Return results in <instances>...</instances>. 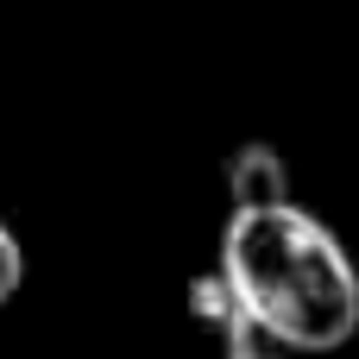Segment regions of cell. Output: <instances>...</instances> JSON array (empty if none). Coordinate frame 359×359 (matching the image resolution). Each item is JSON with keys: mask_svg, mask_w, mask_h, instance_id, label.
<instances>
[{"mask_svg": "<svg viewBox=\"0 0 359 359\" xmlns=\"http://www.w3.org/2000/svg\"><path fill=\"white\" fill-rule=\"evenodd\" d=\"M19 284H25V246H19V233L0 221V309L19 297Z\"/></svg>", "mask_w": 359, "mask_h": 359, "instance_id": "cell-4", "label": "cell"}, {"mask_svg": "<svg viewBox=\"0 0 359 359\" xmlns=\"http://www.w3.org/2000/svg\"><path fill=\"white\" fill-rule=\"evenodd\" d=\"M278 196H290V164H284V151L278 145H240L233 158H227V202L233 208H252V202H278Z\"/></svg>", "mask_w": 359, "mask_h": 359, "instance_id": "cell-3", "label": "cell"}, {"mask_svg": "<svg viewBox=\"0 0 359 359\" xmlns=\"http://www.w3.org/2000/svg\"><path fill=\"white\" fill-rule=\"evenodd\" d=\"M189 316L215 334V347H221V359H284V347L240 309V297L227 290V278L221 271H202V278H189Z\"/></svg>", "mask_w": 359, "mask_h": 359, "instance_id": "cell-2", "label": "cell"}, {"mask_svg": "<svg viewBox=\"0 0 359 359\" xmlns=\"http://www.w3.org/2000/svg\"><path fill=\"white\" fill-rule=\"evenodd\" d=\"M215 271L284 353H334L353 341L359 271L334 227L316 221L297 196L233 208Z\"/></svg>", "mask_w": 359, "mask_h": 359, "instance_id": "cell-1", "label": "cell"}]
</instances>
